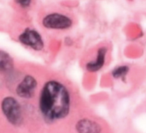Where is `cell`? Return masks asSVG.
I'll list each match as a JSON object with an SVG mask.
<instances>
[{"label": "cell", "mask_w": 146, "mask_h": 133, "mask_svg": "<svg viewBox=\"0 0 146 133\" xmlns=\"http://www.w3.org/2000/svg\"><path fill=\"white\" fill-rule=\"evenodd\" d=\"M72 103V90L62 79L51 77L41 84L37 106L46 122L54 123L65 119L71 112Z\"/></svg>", "instance_id": "obj_1"}, {"label": "cell", "mask_w": 146, "mask_h": 133, "mask_svg": "<svg viewBox=\"0 0 146 133\" xmlns=\"http://www.w3.org/2000/svg\"><path fill=\"white\" fill-rule=\"evenodd\" d=\"M130 71V67L127 65H121L115 67L111 71V76L117 81H123Z\"/></svg>", "instance_id": "obj_9"}, {"label": "cell", "mask_w": 146, "mask_h": 133, "mask_svg": "<svg viewBox=\"0 0 146 133\" xmlns=\"http://www.w3.org/2000/svg\"><path fill=\"white\" fill-rule=\"evenodd\" d=\"M19 44L26 48L35 52H41L46 46L45 41L41 33L32 26L23 28L17 36Z\"/></svg>", "instance_id": "obj_5"}, {"label": "cell", "mask_w": 146, "mask_h": 133, "mask_svg": "<svg viewBox=\"0 0 146 133\" xmlns=\"http://www.w3.org/2000/svg\"><path fill=\"white\" fill-rule=\"evenodd\" d=\"M9 85L19 99L29 101L35 98L39 91V78L31 71H17L15 76Z\"/></svg>", "instance_id": "obj_2"}, {"label": "cell", "mask_w": 146, "mask_h": 133, "mask_svg": "<svg viewBox=\"0 0 146 133\" xmlns=\"http://www.w3.org/2000/svg\"><path fill=\"white\" fill-rule=\"evenodd\" d=\"M76 130L78 133H101V125L93 120L88 118L81 119L77 122Z\"/></svg>", "instance_id": "obj_8"}, {"label": "cell", "mask_w": 146, "mask_h": 133, "mask_svg": "<svg viewBox=\"0 0 146 133\" xmlns=\"http://www.w3.org/2000/svg\"><path fill=\"white\" fill-rule=\"evenodd\" d=\"M15 63L9 54L0 50V73L8 78L16 71Z\"/></svg>", "instance_id": "obj_7"}, {"label": "cell", "mask_w": 146, "mask_h": 133, "mask_svg": "<svg viewBox=\"0 0 146 133\" xmlns=\"http://www.w3.org/2000/svg\"><path fill=\"white\" fill-rule=\"evenodd\" d=\"M1 109L6 119L14 126H21L24 117L22 105L19 100L14 95H7L2 99Z\"/></svg>", "instance_id": "obj_4"}, {"label": "cell", "mask_w": 146, "mask_h": 133, "mask_svg": "<svg viewBox=\"0 0 146 133\" xmlns=\"http://www.w3.org/2000/svg\"><path fill=\"white\" fill-rule=\"evenodd\" d=\"M109 49L106 45L97 47L84 63V68L91 73L99 72L106 64Z\"/></svg>", "instance_id": "obj_6"}, {"label": "cell", "mask_w": 146, "mask_h": 133, "mask_svg": "<svg viewBox=\"0 0 146 133\" xmlns=\"http://www.w3.org/2000/svg\"><path fill=\"white\" fill-rule=\"evenodd\" d=\"M40 24L46 31L51 32H65L69 31L75 24V19L71 14L61 10H50L41 17Z\"/></svg>", "instance_id": "obj_3"}, {"label": "cell", "mask_w": 146, "mask_h": 133, "mask_svg": "<svg viewBox=\"0 0 146 133\" xmlns=\"http://www.w3.org/2000/svg\"><path fill=\"white\" fill-rule=\"evenodd\" d=\"M14 2L21 9H28L32 5L33 0H14Z\"/></svg>", "instance_id": "obj_10"}]
</instances>
